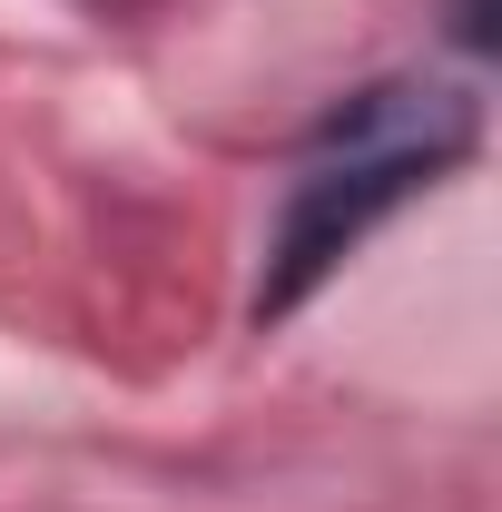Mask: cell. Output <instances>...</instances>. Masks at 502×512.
I'll return each mask as SVG.
<instances>
[{"label": "cell", "mask_w": 502, "mask_h": 512, "mask_svg": "<svg viewBox=\"0 0 502 512\" xmlns=\"http://www.w3.org/2000/svg\"><path fill=\"white\" fill-rule=\"evenodd\" d=\"M453 158H473V99L463 89H443V79H384L365 99H345L325 119V138L296 158V188H286L276 247H266L256 316L266 325L296 316L315 286L365 247L404 197L434 188Z\"/></svg>", "instance_id": "6da1fadb"}]
</instances>
